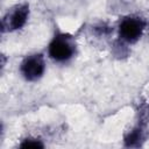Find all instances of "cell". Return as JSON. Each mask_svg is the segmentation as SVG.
<instances>
[{"mask_svg":"<svg viewBox=\"0 0 149 149\" xmlns=\"http://www.w3.org/2000/svg\"><path fill=\"white\" fill-rule=\"evenodd\" d=\"M143 141V130L141 127H135L125 136V144L127 147H137Z\"/></svg>","mask_w":149,"mask_h":149,"instance_id":"5b68a950","label":"cell"},{"mask_svg":"<svg viewBox=\"0 0 149 149\" xmlns=\"http://www.w3.org/2000/svg\"><path fill=\"white\" fill-rule=\"evenodd\" d=\"M45 71V62L42 54H31L23 58L20 65L22 77L28 81L38 80Z\"/></svg>","mask_w":149,"mask_h":149,"instance_id":"3957f363","label":"cell"},{"mask_svg":"<svg viewBox=\"0 0 149 149\" xmlns=\"http://www.w3.org/2000/svg\"><path fill=\"white\" fill-rule=\"evenodd\" d=\"M146 28V22L137 16L123 17L119 23V37L122 42L135 43L140 40Z\"/></svg>","mask_w":149,"mask_h":149,"instance_id":"7a4b0ae2","label":"cell"},{"mask_svg":"<svg viewBox=\"0 0 149 149\" xmlns=\"http://www.w3.org/2000/svg\"><path fill=\"white\" fill-rule=\"evenodd\" d=\"M48 54L50 58L58 63L71 59L74 54V45L71 42V37L63 33L56 34L49 43Z\"/></svg>","mask_w":149,"mask_h":149,"instance_id":"6da1fadb","label":"cell"},{"mask_svg":"<svg viewBox=\"0 0 149 149\" xmlns=\"http://www.w3.org/2000/svg\"><path fill=\"white\" fill-rule=\"evenodd\" d=\"M28 16H29V6L27 3L15 6L10 10H8L7 14L3 16L1 22L2 30L14 31L21 29L27 23Z\"/></svg>","mask_w":149,"mask_h":149,"instance_id":"277c9868","label":"cell"},{"mask_svg":"<svg viewBox=\"0 0 149 149\" xmlns=\"http://www.w3.org/2000/svg\"><path fill=\"white\" fill-rule=\"evenodd\" d=\"M19 147L20 148H43L44 144L41 142V140L33 139V137H27L20 143Z\"/></svg>","mask_w":149,"mask_h":149,"instance_id":"8992f818","label":"cell"}]
</instances>
